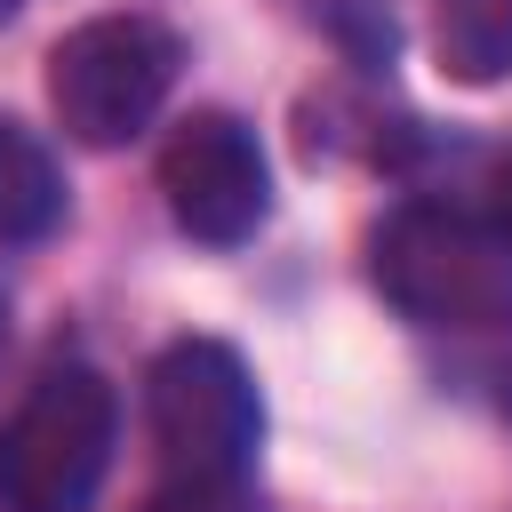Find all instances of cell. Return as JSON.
<instances>
[{
  "instance_id": "7a4b0ae2",
  "label": "cell",
  "mask_w": 512,
  "mask_h": 512,
  "mask_svg": "<svg viewBox=\"0 0 512 512\" xmlns=\"http://www.w3.org/2000/svg\"><path fill=\"white\" fill-rule=\"evenodd\" d=\"M112 440H120V400L88 360H56L8 440H0V504L8 512H88L104 472H112Z\"/></svg>"
},
{
  "instance_id": "277c9868",
  "label": "cell",
  "mask_w": 512,
  "mask_h": 512,
  "mask_svg": "<svg viewBox=\"0 0 512 512\" xmlns=\"http://www.w3.org/2000/svg\"><path fill=\"white\" fill-rule=\"evenodd\" d=\"M144 424L168 464V480H248L264 448V400L232 344L184 336L144 376Z\"/></svg>"
},
{
  "instance_id": "8992f818",
  "label": "cell",
  "mask_w": 512,
  "mask_h": 512,
  "mask_svg": "<svg viewBox=\"0 0 512 512\" xmlns=\"http://www.w3.org/2000/svg\"><path fill=\"white\" fill-rule=\"evenodd\" d=\"M432 56L456 88L512 80V0H432Z\"/></svg>"
},
{
  "instance_id": "30bf717a",
  "label": "cell",
  "mask_w": 512,
  "mask_h": 512,
  "mask_svg": "<svg viewBox=\"0 0 512 512\" xmlns=\"http://www.w3.org/2000/svg\"><path fill=\"white\" fill-rule=\"evenodd\" d=\"M496 224H504V232H512V168H504V176H496Z\"/></svg>"
},
{
  "instance_id": "52a82bcc",
  "label": "cell",
  "mask_w": 512,
  "mask_h": 512,
  "mask_svg": "<svg viewBox=\"0 0 512 512\" xmlns=\"http://www.w3.org/2000/svg\"><path fill=\"white\" fill-rule=\"evenodd\" d=\"M56 224H64V168H56V152L24 120H0V240H48Z\"/></svg>"
},
{
  "instance_id": "7c38bea8",
  "label": "cell",
  "mask_w": 512,
  "mask_h": 512,
  "mask_svg": "<svg viewBox=\"0 0 512 512\" xmlns=\"http://www.w3.org/2000/svg\"><path fill=\"white\" fill-rule=\"evenodd\" d=\"M8 16H24V0H0V24H8Z\"/></svg>"
},
{
  "instance_id": "3957f363",
  "label": "cell",
  "mask_w": 512,
  "mask_h": 512,
  "mask_svg": "<svg viewBox=\"0 0 512 512\" xmlns=\"http://www.w3.org/2000/svg\"><path fill=\"white\" fill-rule=\"evenodd\" d=\"M176 64H184V48L160 16H88L48 48V104L72 144L112 152L160 120Z\"/></svg>"
},
{
  "instance_id": "5b68a950",
  "label": "cell",
  "mask_w": 512,
  "mask_h": 512,
  "mask_svg": "<svg viewBox=\"0 0 512 512\" xmlns=\"http://www.w3.org/2000/svg\"><path fill=\"white\" fill-rule=\"evenodd\" d=\"M160 192L168 216L208 240V248H240L264 216H272V168L248 120L232 112H192L176 120V136L160 144Z\"/></svg>"
},
{
  "instance_id": "8fae6325",
  "label": "cell",
  "mask_w": 512,
  "mask_h": 512,
  "mask_svg": "<svg viewBox=\"0 0 512 512\" xmlns=\"http://www.w3.org/2000/svg\"><path fill=\"white\" fill-rule=\"evenodd\" d=\"M0 360H8V296H0Z\"/></svg>"
},
{
  "instance_id": "9c48e42d",
  "label": "cell",
  "mask_w": 512,
  "mask_h": 512,
  "mask_svg": "<svg viewBox=\"0 0 512 512\" xmlns=\"http://www.w3.org/2000/svg\"><path fill=\"white\" fill-rule=\"evenodd\" d=\"M136 512H264V504L248 496V480H168Z\"/></svg>"
},
{
  "instance_id": "6da1fadb",
  "label": "cell",
  "mask_w": 512,
  "mask_h": 512,
  "mask_svg": "<svg viewBox=\"0 0 512 512\" xmlns=\"http://www.w3.org/2000/svg\"><path fill=\"white\" fill-rule=\"evenodd\" d=\"M368 272L392 312L440 336H512V232L440 200H408L376 224Z\"/></svg>"
},
{
  "instance_id": "ba28073f",
  "label": "cell",
  "mask_w": 512,
  "mask_h": 512,
  "mask_svg": "<svg viewBox=\"0 0 512 512\" xmlns=\"http://www.w3.org/2000/svg\"><path fill=\"white\" fill-rule=\"evenodd\" d=\"M304 8H312L360 64H392V40H400V32H392V0H304Z\"/></svg>"
}]
</instances>
